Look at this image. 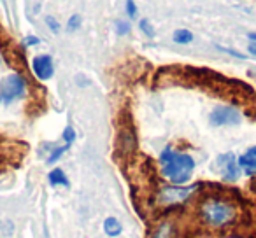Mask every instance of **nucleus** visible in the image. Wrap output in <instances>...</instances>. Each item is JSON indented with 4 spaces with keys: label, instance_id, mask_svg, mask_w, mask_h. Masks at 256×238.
Returning <instances> with one entry per match:
<instances>
[{
    "label": "nucleus",
    "instance_id": "1",
    "mask_svg": "<svg viewBox=\"0 0 256 238\" xmlns=\"http://www.w3.org/2000/svg\"><path fill=\"white\" fill-rule=\"evenodd\" d=\"M160 167L165 179L176 186H182L192 179L195 170V161L190 154L176 153L172 147H165L160 154Z\"/></svg>",
    "mask_w": 256,
    "mask_h": 238
},
{
    "label": "nucleus",
    "instance_id": "2",
    "mask_svg": "<svg viewBox=\"0 0 256 238\" xmlns=\"http://www.w3.org/2000/svg\"><path fill=\"white\" fill-rule=\"evenodd\" d=\"M235 216H237L235 207L221 198H207L200 205V217L204 223L212 228L226 226L235 219Z\"/></svg>",
    "mask_w": 256,
    "mask_h": 238
},
{
    "label": "nucleus",
    "instance_id": "3",
    "mask_svg": "<svg viewBox=\"0 0 256 238\" xmlns=\"http://www.w3.org/2000/svg\"><path fill=\"white\" fill-rule=\"evenodd\" d=\"M137 151V137L136 128L130 121L123 123L118 130V139H116V158L121 156L123 161H130L132 156Z\"/></svg>",
    "mask_w": 256,
    "mask_h": 238
},
{
    "label": "nucleus",
    "instance_id": "4",
    "mask_svg": "<svg viewBox=\"0 0 256 238\" xmlns=\"http://www.w3.org/2000/svg\"><path fill=\"white\" fill-rule=\"evenodd\" d=\"M26 93V81L23 75L11 74L0 81V102L12 103L23 98Z\"/></svg>",
    "mask_w": 256,
    "mask_h": 238
},
{
    "label": "nucleus",
    "instance_id": "5",
    "mask_svg": "<svg viewBox=\"0 0 256 238\" xmlns=\"http://www.w3.org/2000/svg\"><path fill=\"white\" fill-rule=\"evenodd\" d=\"M238 161L235 160V156L232 153H224L214 160V172L220 177H223V181L234 182L238 179Z\"/></svg>",
    "mask_w": 256,
    "mask_h": 238
},
{
    "label": "nucleus",
    "instance_id": "6",
    "mask_svg": "<svg viewBox=\"0 0 256 238\" xmlns=\"http://www.w3.org/2000/svg\"><path fill=\"white\" fill-rule=\"evenodd\" d=\"M196 189H198V184L188 186V188H182V186H179V188H176V186L164 188L160 191V202L164 205H179V203H184Z\"/></svg>",
    "mask_w": 256,
    "mask_h": 238
},
{
    "label": "nucleus",
    "instance_id": "7",
    "mask_svg": "<svg viewBox=\"0 0 256 238\" xmlns=\"http://www.w3.org/2000/svg\"><path fill=\"white\" fill-rule=\"evenodd\" d=\"M210 125L214 126H228L240 123V112L235 107H218L209 116Z\"/></svg>",
    "mask_w": 256,
    "mask_h": 238
},
{
    "label": "nucleus",
    "instance_id": "8",
    "mask_svg": "<svg viewBox=\"0 0 256 238\" xmlns=\"http://www.w3.org/2000/svg\"><path fill=\"white\" fill-rule=\"evenodd\" d=\"M32 70H34V74L37 75V79H40V81L51 79L54 74L53 58H51L50 54H39V56H36L32 61Z\"/></svg>",
    "mask_w": 256,
    "mask_h": 238
},
{
    "label": "nucleus",
    "instance_id": "9",
    "mask_svg": "<svg viewBox=\"0 0 256 238\" xmlns=\"http://www.w3.org/2000/svg\"><path fill=\"white\" fill-rule=\"evenodd\" d=\"M238 167L242 168L248 177H254L256 175V146L254 147H249L244 154H240L238 158Z\"/></svg>",
    "mask_w": 256,
    "mask_h": 238
},
{
    "label": "nucleus",
    "instance_id": "10",
    "mask_svg": "<svg viewBox=\"0 0 256 238\" xmlns=\"http://www.w3.org/2000/svg\"><path fill=\"white\" fill-rule=\"evenodd\" d=\"M104 231H106L109 237H118V235H121V231H123V226H121V223L116 217H107V219L104 221Z\"/></svg>",
    "mask_w": 256,
    "mask_h": 238
},
{
    "label": "nucleus",
    "instance_id": "11",
    "mask_svg": "<svg viewBox=\"0 0 256 238\" xmlns=\"http://www.w3.org/2000/svg\"><path fill=\"white\" fill-rule=\"evenodd\" d=\"M50 184L51 186H64V188H68V179L67 175L64 174L62 168H54V170L50 172Z\"/></svg>",
    "mask_w": 256,
    "mask_h": 238
},
{
    "label": "nucleus",
    "instance_id": "12",
    "mask_svg": "<svg viewBox=\"0 0 256 238\" xmlns=\"http://www.w3.org/2000/svg\"><path fill=\"white\" fill-rule=\"evenodd\" d=\"M172 237H174V228H172V223H164L156 228V231H154L151 238H172Z\"/></svg>",
    "mask_w": 256,
    "mask_h": 238
},
{
    "label": "nucleus",
    "instance_id": "13",
    "mask_svg": "<svg viewBox=\"0 0 256 238\" xmlns=\"http://www.w3.org/2000/svg\"><path fill=\"white\" fill-rule=\"evenodd\" d=\"M192 40H193V33L190 32V30L181 28V30H176V32H174V42H178V44H190Z\"/></svg>",
    "mask_w": 256,
    "mask_h": 238
},
{
    "label": "nucleus",
    "instance_id": "14",
    "mask_svg": "<svg viewBox=\"0 0 256 238\" xmlns=\"http://www.w3.org/2000/svg\"><path fill=\"white\" fill-rule=\"evenodd\" d=\"M79 26H81V16H79V14H74L70 19H68L67 30H68V32H74V30H78Z\"/></svg>",
    "mask_w": 256,
    "mask_h": 238
},
{
    "label": "nucleus",
    "instance_id": "15",
    "mask_svg": "<svg viewBox=\"0 0 256 238\" xmlns=\"http://www.w3.org/2000/svg\"><path fill=\"white\" fill-rule=\"evenodd\" d=\"M139 28L142 30V32L146 33L148 37H153L154 35V28L150 25V21H148V19H140V21H139Z\"/></svg>",
    "mask_w": 256,
    "mask_h": 238
},
{
    "label": "nucleus",
    "instance_id": "16",
    "mask_svg": "<svg viewBox=\"0 0 256 238\" xmlns=\"http://www.w3.org/2000/svg\"><path fill=\"white\" fill-rule=\"evenodd\" d=\"M64 140H65V144H68V146H72V142L76 140V132L72 126H67V128L64 130Z\"/></svg>",
    "mask_w": 256,
    "mask_h": 238
},
{
    "label": "nucleus",
    "instance_id": "17",
    "mask_svg": "<svg viewBox=\"0 0 256 238\" xmlns=\"http://www.w3.org/2000/svg\"><path fill=\"white\" fill-rule=\"evenodd\" d=\"M114 26H116L118 35H124V33L130 32V25H128L126 21H116V23H114Z\"/></svg>",
    "mask_w": 256,
    "mask_h": 238
},
{
    "label": "nucleus",
    "instance_id": "18",
    "mask_svg": "<svg viewBox=\"0 0 256 238\" xmlns=\"http://www.w3.org/2000/svg\"><path fill=\"white\" fill-rule=\"evenodd\" d=\"M46 21H48V26H50V28H51V32H54V33L60 32V25H58V21L53 18V16H48Z\"/></svg>",
    "mask_w": 256,
    "mask_h": 238
},
{
    "label": "nucleus",
    "instance_id": "19",
    "mask_svg": "<svg viewBox=\"0 0 256 238\" xmlns=\"http://www.w3.org/2000/svg\"><path fill=\"white\" fill-rule=\"evenodd\" d=\"M218 49H221V51H224V53H228V54H232V56H235V58H240V60H244V54H240V53H237V51H234V49H228V47H221V46H218Z\"/></svg>",
    "mask_w": 256,
    "mask_h": 238
},
{
    "label": "nucleus",
    "instance_id": "20",
    "mask_svg": "<svg viewBox=\"0 0 256 238\" xmlns=\"http://www.w3.org/2000/svg\"><path fill=\"white\" fill-rule=\"evenodd\" d=\"M126 11H128V14L132 16H136V4H134V2H130V0H128L126 2Z\"/></svg>",
    "mask_w": 256,
    "mask_h": 238
},
{
    "label": "nucleus",
    "instance_id": "21",
    "mask_svg": "<svg viewBox=\"0 0 256 238\" xmlns=\"http://www.w3.org/2000/svg\"><path fill=\"white\" fill-rule=\"evenodd\" d=\"M39 42H40V39H36V37H34V35L26 37V40H25L26 46H34V44H39Z\"/></svg>",
    "mask_w": 256,
    "mask_h": 238
},
{
    "label": "nucleus",
    "instance_id": "22",
    "mask_svg": "<svg viewBox=\"0 0 256 238\" xmlns=\"http://www.w3.org/2000/svg\"><path fill=\"white\" fill-rule=\"evenodd\" d=\"M248 51H249V53L252 54V56H256V42H251V44H249Z\"/></svg>",
    "mask_w": 256,
    "mask_h": 238
},
{
    "label": "nucleus",
    "instance_id": "23",
    "mask_svg": "<svg viewBox=\"0 0 256 238\" xmlns=\"http://www.w3.org/2000/svg\"><path fill=\"white\" fill-rule=\"evenodd\" d=\"M249 39H251L252 40V42H256V32H251V33H249Z\"/></svg>",
    "mask_w": 256,
    "mask_h": 238
},
{
    "label": "nucleus",
    "instance_id": "24",
    "mask_svg": "<svg viewBox=\"0 0 256 238\" xmlns=\"http://www.w3.org/2000/svg\"><path fill=\"white\" fill-rule=\"evenodd\" d=\"M251 74H256V70H251Z\"/></svg>",
    "mask_w": 256,
    "mask_h": 238
}]
</instances>
